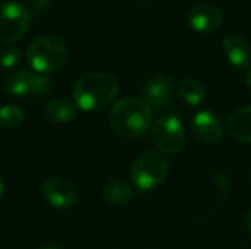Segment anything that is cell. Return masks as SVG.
<instances>
[{
  "instance_id": "cell-20",
  "label": "cell",
  "mask_w": 251,
  "mask_h": 249,
  "mask_svg": "<svg viewBox=\"0 0 251 249\" xmlns=\"http://www.w3.org/2000/svg\"><path fill=\"white\" fill-rule=\"evenodd\" d=\"M4 192H6V186H4V183H3V181L0 179V200L4 197Z\"/></svg>"
},
{
  "instance_id": "cell-1",
  "label": "cell",
  "mask_w": 251,
  "mask_h": 249,
  "mask_svg": "<svg viewBox=\"0 0 251 249\" xmlns=\"http://www.w3.org/2000/svg\"><path fill=\"white\" fill-rule=\"evenodd\" d=\"M107 119L115 134L134 139L143 136L150 129L153 109L143 97H126L112 106Z\"/></svg>"
},
{
  "instance_id": "cell-11",
  "label": "cell",
  "mask_w": 251,
  "mask_h": 249,
  "mask_svg": "<svg viewBox=\"0 0 251 249\" xmlns=\"http://www.w3.org/2000/svg\"><path fill=\"white\" fill-rule=\"evenodd\" d=\"M222 21V12L212 3H197L188 12V23L197 32H213L219 29Z\"/></svg>"
},
{
  "instance_id": "cell-14",
  "label": "cell",
  "mask_w": 251,
  "mask_h": 249,
  "mask_svg": "<svg viewBox=\"0 0 251 249\" xmlns=\"http://www.w3.org/2000/svg\"><path fill=\"white\" fill-rule=\"evenodd\" d=\"M76 114H78L76 106L63 98L51 100L44 107L46 119L53 123H69L76 117Z\"/></svg>"
},
{
  "instance_id": "cell-8",
  "label": "cell",
  "mask_w": 251,
  "mask_h": 249,
  "mask_svg": "<svg viewBox=\"0 0 251 249\" xmlns=\"http://www.w3.org/2000/svg\"><path fill=\"white\" fill-rule=\"evenodd\" d=\"M191 129L196 138L207 145L218 144L224 136L222 120L219 114L210 109H203L194 114L191 120Z\"/></svg>"
},
{
  "instance_id": "cell-17",
  "label": "cell",
  "mask_w": 251,
  "mask_h": 249,
  "mask_svg": "<svg viewBox=\"0 0 251 249\" xmlns=\"http://www.w3.org/2000/svg\"><path fill=\"white\" fill-rule=\"evenodd\" d=\"M24 110L16 104H3L0 107V126L4 129L18 128L24 122Z\"/></svg>"
},
{
  "instance_id": "cell-16",
  "label": "cell",
  "mask_w": 251,
  "mask_h": 249,
  "mask_svg": "<svg viewBox=\"0 0 251 249\" xmlns=\"http://www.w3.org/2000/svg\"><path fill=\"white\" fill-rule=\"evenodd\" d=\"M103 197L107 203L113 205H125L134 197V189L124 181H110L103 189Z\"/></svg>"
},
{
  "instance_id": "cell-19",
  "label": "cell",
  "mask_w": 251,
  "mask_h": 249,
  "mask_svg": "<svg viewBox=\"0 0 251 249\" xmlns=\"http://www.w3.org/2000/svg\"><path fill=\"white\" fill-rule=\"evenodd\" d=\"M216 183L218 186L221 188V191H225V192H229L231 191V179L229 176L225 173V172H221L216 178Z\"/></svg>"
},
{
  "instance_id": "cell-6",
  "label": "cell",
  "mask_w": 251,
  "mask_h": 249,
  "mask_svg": "<svg viewBox=\"0 0 251 249\" xmlns=\"http://www.w3.org/2000/svg\"><path fill=\"white\" fill-rule=\"evenodd\" d=\"M151 141L162 154H178L185 144V131L179 117L160 116L151 128Z\"/></svg>"
},
{
  "instance_id": "cell-7",
  "label": "cell",
  "mask_w": 251,
  "mask_h": 249,
  "mask_svg": "<svg viewBox=\"0 0 251 249\" xmlns=\"http://www.w3.org/2000/svg\"><path fill=\"white\" fill-rule=\"evenodd\" d=\"M3 90L13 97H47L53 91V84L49 78L32 73L29 70H16L9 73L3 81Z\"/></svg>"
},
{
  "instance_id": "cell-22",
  "label": "cell",
  "mask_w": 251,
  "mask_h": 249,
  "mask_svg": "<svg viewBox=\"0 0 251 249\" xmlns=\"http://www.w3.org/2000/svg\"><path fill=\"white\" fill-rule=\"evenodd\" d=\"M246 82H247V85L251 88V69L249 70V73H247V78H246Z\"/></svg>"
},
{
  "instance_id": "cell-13",
  "label": "cell",
  "mask_w": 251,
  "mask_h": 249,
  "mask_svg": "<svg viewBox=\"0 0 251 249\" xmlns=\"http://www.w3.org/2000/svg\"><path fill=\"white\" fill-rule=\"evenodd\" d=\"M228 132L235 139L251 144V104L237 110L229 117Z\"/></svg>"
},
{
  "instance_id": "cell-23",
  "label": "cell",
  "mask_w": 251,
  "mask_h": 249,
  "mask_svg": "<svg viewBox=\"0 0 251 249\" xmlns=\"http://www.w3.org/2000/svg\"><path fill=\"white\" fill-rule=\"evenodd\" d=\"M247 226H249V229L251 230V210L249 211V214H247Z\"/></svg>"
},
{
  "instance_id": "cell-2",
  "label": "cell",
  "mask_w": 251,
  "mask_h": 249,
  "mask_svg": "<svg viewBox=\"0 0 251 249\" xmlns=\"http://www.w3.org/2000/svg\"><path fill=\"white\" fill-rule=\"evenodd\" d=\"M119 92L118 79L106 72H90L74 85L75 106L82 112H99L107 107Z\"/></svg>"
},
{
  "instance_id": "cell-9",
  "label": "cell",
  "mask_w": 251,
  "mask_h": 249,
  "mask_svg": "<svg viewBox=\"0 0 251 249\" xmlns=\"http://www.w3.org/2000/svg\"><path fill=\"white\" fill-rule=\"evenodd\" d=\"M44 200L56 208H69L76 203V191L71 182L59 176H49L41 183Z\"/></svg>"
},
{
  "instance_id": "cell-18",
  "label": "cell",
  "mask_w": 251,
  "mask_h": 249,
  "mask_svg": "<svg viewBox=\"0 0 251 249\" xmlns=\"http://www.w3.org/2000/svg\"><path fill=\"white\" fill-rule=\"evenodd\" d=\"M22 59V51L16 47L0 50V69H12Z\"/></svg>"
},
{
  "instance_id": "cell-10",
  "label": "cell",
  "mask_w": 251,
  "mask_h": 249,
  "mask_svg": "<svg viewBox=\"0 0 251 249\" xmlns=\"http://www.w3.org/2000/svg\"><path fill=\"white\" fill-rule=\"evenodd\" d=\"M174 92V79L166 73H159L147 81L143 90V98L150 104L153 112H162L171 104Z\"/></svg>"
},
{
  "instance_id": "cell-21",
  "label": "cell",
  "mask_w": 251,
  "mask_h": 249,
  "mask_svg": "<svg viewBox=\"0 0 251 249\" xmlns=\"http://www.w3.org/2000/svg\"><path fill=\"white\" fill-rule=\"evenodd\" d=\"M38 249H60L59 247H56V245H51V244H47V245H43L41 248Z\"/></svg>"
},
{
  "instance_id": "cell-15",
  "label": "cell",
  "mask_w": 251,
  "mask_h": 249,
  "mask_svg": "<svg viewBox=\"0 0 251 249\" xmlns=\"http://www.w3.org/2000/svg\"><path fill=\"white\" fill-rule=\"evenodd\" d=\"M178 95L188 104V106H200L206 100V91L204 87L193 78H184L178 82L176 87Z\"/></svg>"
},
{
  "instance_id": "cell-12",
  "label": "cell",
  "mask_w": 251,
  "mask_h": 249,
  "mask_svg": "<svg viewBox=\"0 0 251 249\" xmlns=\"http://www.w3.org/2000/svg\"><path fill=\"white\" fill-rule=\"evenodd\" d=\"M224 50L231 62L238 69H249L251 66V47L246 38L238 34H228L224 37Z\"/></svg>"
},
{
  "instance_id": "cell-5",
  "label": "cell",
  "mask_w": 251,
  "mask_h": 249,
  "mask_svg": "<svg viewBox=\"0 0 251 249\" xmlns=\"http://www.w3.org/2000/svg\"><path fill=\"white\" fill-rule=\"evenodd\" d=\"M32 22V12L19 1L0 3V43L13 44L19 41Z\"/></svg>"
},
{
  "instance_id": "cell-3",
  "label": "cell",
  "mask_w": 251,
  "mask_h": 249,
  "mask_svg": "<svg viewBox=\"0 0 251 249\" xmlns=\"http://www.w3.org/2000/svg\"><path fill=\"white\" fill-rule=\"evenodd\" d=\"M26 60L38 73H51L63 66L68 48L63 40L54 35H44L34 40L26 48Z\"/></svg>"
},
{
  "instance_id": "cell-4",
  "label": "cell",
  "mask_w": 251,
  "mask_h": 249,
  "mask_svg": "<svg viewBox=\"0 0 251 249\" xmlns=\"http://www.w3.org/2000/svg\"><path fill=\"white\" fill-rule=\"evenodd\" d=\"M169 173V161L159 151H147L141 154L131 166V181L140 191H151L157 188Z\"/></svg>"
}]
</instances>
